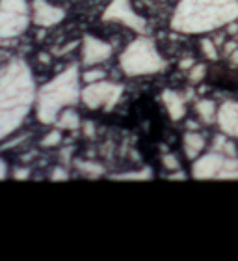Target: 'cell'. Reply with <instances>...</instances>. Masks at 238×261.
Returning a JSON list of instances; mask_svg holds the SVG:
<instances>
[{"label": "cell", "instance_id": "obj_1", "mask_svg": "<svg viewBox=\"0 0 238 261\" xmlns=\"http://www.w3.org/2000/svg\"><path fill=\"white\" fill-rule=\"evenodd\" d=\"M36 95L32 73L24 62L15 58L0 67V140L22 125Z\"/></svg>", "mask_w": 238, "mask_h": 261}, {"label": "cell", "instance_id": "obj_2", "mask_svg": "<svg viewBox=\"0 0 238 261\" xmlns=\"http://www.w3.org/2000/svg\"><path fill=\"white\" fill-rule=\"evenodd\" d=\"M238 17L236 0H181L171 19L177 32H209Z\"/></svg>", "mask_w": 238, "mask_h": 261}, {"label": "cell", "instance_id": "obj_3", "mask_svg": "<svg viewBox=\"0 0 238 261\" xmlns=\"http://www.w3.org/2000/svg\"><path fill=\"white\" fill-rule=\"evenodd\" d=\"M82 92L78 86V69L71 65L50 82H47L36 95V114L45 125H52L58 120L60 112L69 109L80 99Z\"/></svg>", "mask_w": 238, "mask_h": 261}, {"label": "cell", "instance_id": "obj_4", "mask_svg": "<svg viewBox=\"0 0 238 261\" xmlns=\"http://www.w3.org/2000/svg\"><path fill=\"white\" fill-rule=\"evenodd\" d=\"M119 65L127 75L140 76L158 73L160 69H164L166 64L158 55L153 39L138 38L123 50V55L119 58Z\"/></svg>", "mask_w": 238, "mask_h": 261}, {"label": "cell", "instance_id": "obj_5", "mask_svg": "<svg viewBox=\"0 0 238 261\" xmlns=\"http://www.w3.org/2000/svg\"><path fill=\"white\" fill-rule=\"evenodd\" d=\"M26 0H0V39L17 38L28 28Z\"/></svg>", "mask_w": 238, "mask_h": 261}, {"label": "cell", "instance_id": "obj_6", "mask_svg": "<svg viewBox=\"0 0 238 261\" xmlns=\"http://www.w3.org/2000/svg\"><path fill=\"white\" fill-rule=\"evenodd\" d=\"M121 93H123V86L121 84H115V82H108V81H99L87 84L82 90L80 99L84 101V105L90 110H97V109L112 110L115 107V103L119 101V97H121Z\"/></svg>", "mask_w": 238, "mask_h": 261}, {"label": "cell", "instance_id": "obj_7", "mask_svg": "<svg viewBox=\"0 0 238 261\" xmlns=\"http://www.w3.org/2000/svg\"><path fill=\"white\" fill-rule=\"evenodd\" d=\"M103 21L121 22V24L132 28L136 32H140V34L145 32V19L140 17L132 10L130 0H112L108 8L104 10Z\"/></svg>", "mask_w": 238, "mask_h": 261}, {"label": "cell", "instance_id": "obj_8", "mask_svg": "<svg viewBox=\"0 0 238 261\" xmlns=\"http://www.w3.org/2000/svg\"><path fill=\"white\" fill-rule=\"evenodd\" d=\"M112 56V45L108 41H103L93 36H86L82 41V62L87 67H95V65L103 64Z\"/></svg>", "mask_w": 238, "mask_h": 261}, {"label": "cell", "instance_id": "obj_9", "mask_svg": "<svg viewBox=\"0 0 238 261\" xmlns=\"http://www.w3.org/2000/svg\"><path fill=\"white\" fill-rule=\"evenodd\" d=\"M65 19V11L62 8H56L47 0H34L32 2V21L38 27L49 28L54 27Z\"/></svg>", "mask_w": 238, "mask_h": 261}, {"label": "cell", "instance_id": "obj_10", "mask_svg": "<svg viewBox=\"0 0 238 261\" xmlns=\"http://www.w3.org/2000/svg\"><path fill=\"white\" fill-rule=\"evenodd\" d=\"M223 164H225V159L220 153H211V155H205L195 161L192 166V175L195 179H212V177L220 175Z\"/></svg>", "mask_w": 238, "mask_h": 261}, {"label": "cell", "instance_id": "obj_11", "mask_svg": "<svg viewBox=\"0 0 238 261\" xmlns=\"http://www.w3.org/2000/svg\"><path fill=\"white\" fill-rule=\"evenodd\" d=\"M218 123H220L223 133L238 136V103L223 105L218 112Z\"/></svg>", "mask_w": 238, "mask_h": 261}, {"label": "cell", "instance_id": "obj_12", "mask_svg": "<svg viewBox=\"0 0 238 261\" xmlns=\"http://www.w3.org/2000/svg\"><path fill=\"white\" fill-rule=\"evenodd\" d=\"M162 101L168 109V114L171 116V120H181L184 118V112H186V105H184V99L178 95L177 92H171V90H166L162 93Z\"/></svg>", "mask_w": 238, "mask_h": 261}, {"label": "cell", "instance_id": "obj_13", "mask_svg": "<svg viewBox=\"0 0 238 261\" xmlns=\"http://www.w3.org/2000/svg\"><path fill=\"white\" fill-rule=\"evenodd\" d=\"M205 147V138L199 133H186L184 135V153L188 159H195Z\"/></svg>", "mask_w": 238, "mask_h": 261}, {"label": "cell", "instance_id": "obj_14", "mask_svg": "<svg viewBox=\"0 0 238 261\" xmlns=\"http://www.w3.org/2000/svg\"><path fill=\"white\" fill-rule=\"evenodd\" d=\"M56 125H58L60 129L76 130L78 127H80V118H78V114H76L75 110L64 109L62 112H60L58 120H56Z\"/></svg>", "mask_w": 238, "mask_h": 261}, {"label": "cell", "instance_id": "obj_15", "mask_svg": "<svg viewBox=\"0 0 238 261\" xmlns=\"http://www.w3.org/2000/svg\"><path fill=\"white\" fill-rule=\"evenodd\" d=\"M75 166L78 168V172L84 175H87L90 179H97L104 174V168L99 163H87V161H75Z\"/></svg>", "mask_w": 238, "mask_h": 261}, {"label": "cell", "instance_id": "obj_16", "mask_svg": "<svg viewBox=\"0 0 238 261\" xmlns=\"http://www.w3.org/2000/svg\"><path fill=\"white\" fill-rule=\"evenodd\" d=\"M110 179H114V181H145V179H153V172L149 168H143V170H140V172L114 174V175H110Z\"/></svg>", "mask_w": 238, "mask_h": 261}, {"label": "cell", "instance_id": "obj_17", "mask_svg": "<svg viewBox=\"0 0 238 261\" xmlns=\"http://www.w3.org/2000/svg\"><path fill=\"white\" fill-rule=\"evenodd\" d=\"M195 110H197V114L206 123H211L214 120V116H216V105L212 103V101H199V103L195 105Z\"/></svg>", "mask_w": 238, "mask_h": 261}, {"label": "cell", "instance_id": "obj_18", "mask_svg": "<svg viewBox=\"0 0 238 261\" xmlns=\"http://www.w3.org/2000/svg\"><path fill=\"white\" fill-rule=\"evenodd\" d=\"M60 142H62V133H60V130H50L49 135L41 140V146L43 147H56Z\"/></svg>", "mask_w": 238, "mask_h": 261}, {"label": "cell", "instance_id": "obj_19", "mask_svg": "<svg viewBox=\"0 0 238 261\" xmlns=\"http://www.w3.org/2000/svg\"><path fill=\"white\" fill-rule=\"evenodd\" d=\"M82 79H84V82H87V84H92V82H99V81H104V71L101 69H90L82 75Z\"/></svg>", "mask_w": 238, "mask_h": 261}, {"label": "cell", "instance_id": "obj_20", "mask_svg": "<svg viewBox=\"0 0 238 261\" xmlns=\"http://www.w3.org/2000/svg\"><path fill=\"white\" fill-rule=\"evenodd\" d=\"M201 50H203V55L209 58V60H216L218 58V53H216V45L209 41V39H203L201 41Z\"/></svg>", "mask_w": 238, "mask_h": 261}, {"label": "cell", "instance_id": "obj_21", "mask_svg": "<svg viewBox=\"0 0 238 261\" xmlns=\"http://www.w3.org/2000/svg\"><path fill=\"white\" fill-rule=\"evenodd\" d=\"M205 76V65H194L192 69H190V73H188V79H190V82H199L201 79Z\"/></svg>", "mask_w": 238, "mask_h": 261}, {"label": "cell", "instance_id": "obj_22", "mask_svg": "<svg viewBox=\"0 0 238 261\" xmlns=\"http://www.w3.org/2000/svg\"><path fill=\"white\" fill-rule=\"evenodd\" d=\"M162 164H164V168H168V170H178V161L175 155H164L162 157Z\"/></svg>", "mask_w": 238, "mask_h": 261}, {"label": "cell", "instance_id": "obj_23", "mask_svg": "<svg viewBox=\"0 0 238 261\" xmlns=\"http://www.w3.org/2000/svg\"><path fill=\"white\" fill-rule=\"evenodd\" d=\"M67 179H69V174L64 168H54L52 174H50V181H67Z\"/></svg>", "mask_w": 238, "mask_h": 261}, {"label": "cell", "instance_id": "obj_24", "mask_svg": "<svg viewBox=\"0 0 238 261\" xmlns=\"http://www.w3.org/2000/svg\"><path fill=\"white\" fill-rule=\"evenodd\" d=\"M13 177H15L17 181H24V179H28V177H30V170H28V168L15 170V172H13Z\"/></svg>", "mask_w": 238, "mask_h": 261}, {"label": "cell", "instance_id": "obj_25", "mask_svg": "<svg viewBox=\"0 0 238 261\" xmlns=\"http://www.w3.org/2000/svg\"><path fill=\"white\" fill-rule=\"evenodd\" d=\"M6 177H8V166H6V163L0 159V181H4Z\"/></svg>", "mask_w": 238, "mask_h": 261}, {"label": "cell", "instance_id": "obj_26", "mask_svg": "<svg viewBox=\"0 0 238 261\" xmlns=\"http://www.w3.org/2000/svg\"><path fill=\"white\" fill-rule=\"evenodd\" d=\"M84 130H86V136H93L95 127H93V123H84Z\"/></svg>", "mask_w": 238, "mask_h": 261}, {"label": "cell", "instance_id": "obj_27", "mask_svg": "<svg viewBox=\"0 0 238 261\" xmlns=\"http://www.w3.org/2000/svg\"><path fill=\"white\" fill-rule=\"evenodd\" d=\"M169 179H186V175L183 172H178V174H171L169 175Z\"/></svg>", "mask_w": 238, "mask_h": 261}, {"label": "cell", "instance_id": "obj_28", "mask_svg": "<svg viewBox=\"0 0 238 261\" xmlns=\"http://www.w3.org/2000/svg\"><path fill=\"white\" fill-rule=\"evenodd\" d=\"M192 64H194L192 60H183V62H181V67H183V69H186V67H190Z\"/></svg>", "mask_w": 238, "mask_h": 261}]
</instances>
